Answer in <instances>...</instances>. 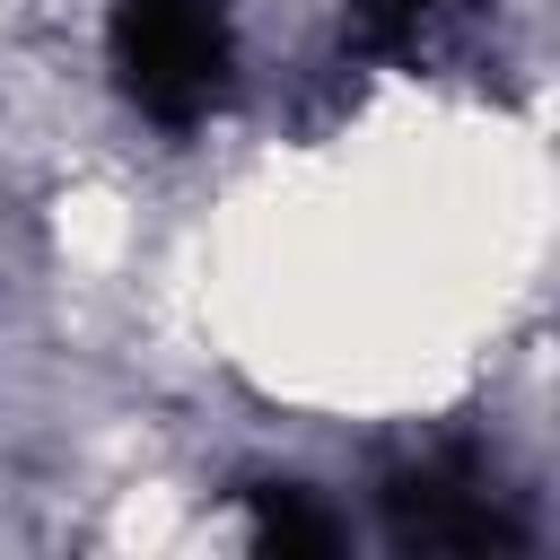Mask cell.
I'll use <instances>...</instances> for the list:
<instances>
[{
  "label": "cell",
  "instance_id": "cell-1",
  "mask_svg": "<svg viewBox=\"0 0 560 560\" xmlns=\"http://www.w3.org/2000/svg\"><path fill=\"white\" fill-rule=\"evenodd\" d=\"M114 70L149 122H201L228 88V0H114Z\"/></svg>",
  "mask_w": 560,
  "mask_h": 560
}]
</instances>
